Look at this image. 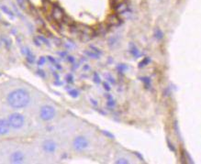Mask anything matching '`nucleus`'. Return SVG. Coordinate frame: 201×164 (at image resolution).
Wrapping results in <instances>:
<instances>
[{"mask_svg": "<svg viewBox=\"0 0 201 164\" xmlns=\"http://www.w3.org/2000/svg\"><path fill=\"white\" fill-rule=\"evenodd\" d=\"M6 100H8V103L11 107L15 109H20L26 107L29 105L30 101V94L26 90L16 89L8 95Z\"/></svg>", "mask_w": 201, "mask_h": 164, "instance_id": "1", "label": "nucleus"}, {"mask_svg": "<svg viewBox=\"0 0 201 164\" xmlns=\"http://www.w3.org/2000/svg\"><path fill=\"white\" fill-rule=\"evenodd\" d=\"M8 121L9 123L10 127L15 128V129H18V128L23 127L24 122H25V118L21 114L13 113L8 117Z\"/></svg>", "mask_w": 201, "mask_h": 164, "instance_id": "2", "label": "nucleus"}, {"mask_svg": "<svg viewBox=\"0 0 201 164\" xmlns=\"http://www.w3.org/2000/svg\"><path fill=\"white\" fill-rule=\"evenodd\" d=\"M55 117V109L52 106H43L40 110V118L44 121H50Z\"/></svg>", "mask_w": 201, "mask_h": 164, "instance_id": "3", "label": "nucleus"}, {"mask_svg": "<svg viewBox=\"0 0 201 164\" xmlns=\"http://www.w3.org/2000/svg\"><path fill=\"white\" fill-rule=\"evenodd\" d=\"M89 145V142L86 138L83 136H78L74 139L73 141V147L77 151H82V150L86 149Z\"/></svg>", "mask_w": 201, "mask_h": 164, "instance_id": "4", "label": "nucleus"}, {"mask_svg": "<svg viewBox=\"0 0 201 164\" xmlns=\"http://www.w3.org/2000/svg\"><path fill=\"white\" fill-rule=\"evenodd\" d=\"M52 18L56 22L64 21V19L65 18L64 10L58 6H53V8H52Z\"/></svg>", "mask_w": 201, "mask_h": 164, "instance_id": "5", "label": "nucleus"}, {"mask_svg": "<svg viewBox=\"0 0 201 164\" xmlns=\"http://www.w3.org/2000/svg\"><path fill=\"white\" fill-rule=\"evenodd\" d=\"M56 143L53 140H45L42 144V149L47 153H53L56 150Z\"/></svg>", "mask_w": 201, "mask_h": 164, "instance_id": "6", "label": "nucleus"}, {"mask_svg": "<svg viewBox=\"0 0 201 164\" xmlns=\"http://www.w3.org/2000/svg\"><path fill=\"white\" fill-rule=\"evenodd\" d=\"M25 160V157L24 154L20 151H16L12 153L11 157H10V160L12 163H15V164H19V163H22L24 162Z\"/></svg>", "mask_w": 201, "mask_h": 164, "instance_id": "7", "label": "nucleus"}, {"mask_svg": "<svg viewBox=\"0 0 201 164\" xmlns=\"http://www.w3.org/2000/svg\"><path fill=\"white\" fill-rule=\"evenodd\" d=\"M120 18L115 14H112L108 17L107 23L109 27H117L120 25Z\"/></svg>", "mask_w": 201, "mask_h": 164, "instance_id": "8", "label": "nucleus"}, {"mask_svg": "<svg viewBox=\"0 0 201 164\" xmlns=\"http://www.w3.org/2000/svg\"><path fill=\"white\" fill-rule=\"evenodd\" d=\"M10 126L6 119H0V136H4L9 132Z\"/></svg>", "mask_w": 201, "mask_h": 164, "instance_id": "9", "label": "nucleus"}, {"mask_svg": "<svg viewBox=\"0 0 201 164\" xmlns=\"http://www.w3.org/2000/svg\"><path fill=\"white\" fill-rule=\"evenodd\" d=\"M129 51L130 53L131 54V56H132L133 58L137 59V58H140L142 56V53L140 51V50L138 49V47L134 44V43H130V46H129Z\"/></svg>", "mask_w": 201, "mask_h": 164, "instance_id": "10", "label": "nucleus"}, {"mask_svg": "<svg viewBox=\"0 0 201 164\" xmlns=\"http://www.w3.org/2000/svg\"><path fill=\"white\" fill-rule=\"evenodd\" d=\"M23 53L25 54V57H26V60L28 61V63H33L34 61H35V56H34V54L31 52V51L28 47L23 48Z\"/></svg>", "mask_w": 201, "mask_h": 164, "instance_id": "11", "label": "nucleus"}, {"mask_svg": "<svg viewBox=\"0 0 201 164\" xmlns=\"http://www.w3.org/2000/svg\"><path fill=\"white\" fill-rule=\"evenodd\" d=\"M105 97L107 98V106H108V108L113 109L116 106V101L113 98V96L110 94H106Z\"/></svg>", "mask_w": 201, "mask_h": 164, "instance_id": "12", "label": "nucleus"}, {"mask_svg": "<svg viewBox=\"0 0 201 164\" xmlns=\"http://www.w3.org/2000/svg\"><path fill=\"white\" fill-rule=\"evenodd\" d=\"M120 43V38L117 37V36H113L111 38L108 39V46L111 48V49H114V48H116L117 45H119Z\"/></svg>", "mask_w": 201, "mask_h": 164, "instance_id": "13", "label": "nucleus"}, {"mask_svg": "<svg viewBox=\"0 0 201 164\" xmlns=\"http://www.w3.org/2000/svg\"><path fill=\"white\" fill-rule=\"evenodd\" d=\"M127 9H128V6L124 2L115 6V10H116V12L119 13V14H122V13H124Z\"/></svg>", "mask_w": 201, "mask_h": 164, "instance_id": "14", "label": "nucleus"}, {"mask_svg": "<svg viewBox=\"0 0 201 164\" xmlns=\"http://www.w3.org/2000/svg\"><path fill=\"white\" fill-rule=\"evenodd\" d=\"M17 3L19 8L23 10H27L28 8L30 6V3L28 0H17Z\"/></svg>", "mask_w": 201, "mask_h": 164, "instance_id": "15", "label": "nucleus"}, {"mask_svg": "<svg viewBox=\"0 0 201 164\" xmlns=\"http://www.w3.org/2000/svg\"><path fill=\"white\" fill-rule=\"evenodd\" d=\"M154 38H155L157 40H162V39H163V37H164V34H163V30H162L161 29L157 28V29L155 30V31H154Z\"/></svg>", "mask_w": 201, "mask_h": 164, "instance_id": "16", "label": "nucleus"}, {"mask_svg": "<svg viewBox=\"0 0 201 164\" xmlns=\"http://www.w3.org/2000/svg\"><path fill=\"white\" fill-rule=\"evenodd\" d=\"M117 71L120 74H123L124 72H125L128 69H129V66L127 64H124V63H120V64H117Z\"/></svg>", "mask_w": 201, "mask_h": 164, "instance_id": "17", "label": "nucleus"}, {"mask_svg": "<svg viewBox=\"0 0 201 164\" xmlns=\"http://www.w3.org/2000/svg\"><path fill=\"white\" fill-rule=\"evenodd\" d=\"M85 54L88 58H92V59H95V60L99 59V56H100V55H98V53H96V52H94L92 51H87V50L85 51Z\"/></svg>", "mask_w": 201, "mask_h": 164, "instance_id": "18", "label": "nucleus"}, {"mask_svg": "<svg viewBox=\"0 0 201 164\" xmlns=\"http://www.w3.org/2000/svg\"><path fill=\"white\" fill-rule=\"evenodd\" d=\"M151 63V58L150 57H145L142 59V61L139 63V68H143L145 66H147Z\"/></svg>", "mask_w": 201, "mask_h": 164, "instance_id": "19", "label": "nucleus"}, {"mask_svg": "<svg viewBox=\"0 0 201 164\" xmlns=\"http://www.w3.org/2000/svg\"><path fill=\"white\" fill-rule=\"evenodd\" d=\"M1 10L5 13V14H6L8 16H9L11 18H14V13H13L6 6H1Z\"/></svg>", "mask_w": 201, "mask_h": 164, "instance_id": "20", "label": "nucleus"}, {"mask_svg": "<svg viewBox=\"0 0 201 164\" xmlns=\"http://www.w3.org/2000/svg\"><path fill=\"white\" fill-rule=\"evenodd\" d=\"M141 81L143 83L145 88H147V89H149V88H151V79L147 76H144V77H142L141 78Z\"/></svg>", "mask_w": 201, "mask_h": 164, "instance_id": "21", "label": "nucleus"}, {"mask_svg": "<svg viewBox=\"0 0 201 164\" xmlns=\"http://www.w3.org/2000/svg\"><path fill=\"white\" fill-rule=\"evenodd\" d=\"M93 81H94V83L98 84H101V78L99 76V74L96 72H95L94 74H93Z\"/></svg>", "mask_w": 201, "mask_h": 164, "instance_id": "22", "label": "nucleus"}, {"mask_svg": "<svg viewBox=\"0 0 201 164\" xmlns=\"http://www.w3.org/2000/svg\"><path fill=\"white\" fill-rule=\"evenodd\" d=\"M68 94L70 96L74 97V98H76V97H78L79 96V92L76 90V89H70L68 91Z\"/></svg>", "mask_w": 201, "mask_h": 164, "instance_id": "23", "label": "nucleus"}, {"mask_svg": "<svg viewBox=\"0 0 201 164\" xmlns=\"http://www.w3.org/2000/svg\"><path fill=\"white\" fill-rule=\"evenodd\" d=\"M105 77H106V80H108V83L112 84H116V80H115V78L110 73H107L105 75Z\"/></svg>", "mask_w": 201, "mask_h": 164, "instance_id": "24", "label": "nucleus"}, {"mask_svg": "<svg viewBox=\"0 0 201 164\" xmlns=\"http://www.w3.org/2000/svg\"><path fill=\"white\" fill-rule=\"evenodd\" d=\"M65 81H66V83L69 84H73L74 82V76H73V74H72V73L67 74L66 76H65Z\"/></svg>", "mask_w": 201, "mask_h": 164, "instance_id": "25", "label": "nucleus"}, {"mask_svg": "<svg viewBox=\"0 0 201 164\" xmlns=\"http://www.w3.org/2000/svg\"><path fill=\"white\" fill-rule=\"evenodd\" d=\"M102 134L109 139H115V136L108 130H102Z\"/></svg>", "mask_w": 201, "mask_h": 164, "instance_id": "26", "label": "nucleus"}, {"mask_svg": "<svg viewBox=\"0 0 201 164\" xmlns=\"http://www.w3.org/2000/svg\"><path fill=\"white\" fill-rule=\"evenodd\" d=\"M116 164H129L130 161L129 160L125 159V158H120V159H117L116 161H115Z\"/></svg>", "mask_w": 201, "mask_h": 164, "instance_id": "27", "label": "nucleus"}, {"mask_svg": "<svg viewBox=\"0 0 201 164\" xmlns=\"http://www.w3.org/2000/svg\"><path fill=\"white\" fill-rule=\"evenodd\" d=\"M38 39H40V42H43L44 44H46V45H48V46H50V42H49V40L46 39L44 37H42V36H39V37H38Z\"/></svg>", "mask_w": 201, "mask_h": 164, "instance_id": "28", "label": "nucleus"}, {"mask_svg": "<svg viewBox=\"0 0 201 164\" xmlns=\"http://www.w3.org/2000/svg\"><path fill=\"white\" fill-rule=\"evenodd\" d=\"M167 145H168V148L170 149L171 151H173V152H176V149L174 144H173V143H171L169 139H167Z\"/></svg>", "mask_w": 201, "mask_h": 164, "instance_id": "29", "label": "nucleus"}, {"mask_svg": "<svg viewBox=\"0 0 201 164\" xmlns=\"http://www.w3.org/2000/svg\"><path fill=\"white\" fill-rule=\"evenodd\" d=\"M103 87H104V89L106 90V92H109L110 90H111V87H110V85H109V84L108 83V82H104Z\"/></svg>", "mask_w": 201, "mask_h": 164, "instance_id": "30", "label": "nucleus"}, {"mask_svg": "<svg viewBox=\"0 0 201 164\" xmlns=\"http://www.w3.org/2000/svg\"><path fill=\"white\" fill-rule=\"evenodd\" d=\"M46 63V58L45 57H40L38 61V65L39 66H42Z\"/></svg>", "mask_w": 201, "mask_h": 164, "instance_id": "31", "label": "nucleus"}, {"mask_svg": "<svg viewBox=\"0 0 201 164\" xmlns=\"http://www.w3.org/2000/svg\"><path fill=\"white\" fill-rule=\"evenodd\" d=\"M90 48H91L92 50H94V51H94V52H96V53H98V55H101V54H102V51H101L99 49H98L96 47H95V46H93V45H90Z\"/></svg>", "mask_w": 201, "mask_h": 164, "instance_id": "32", "label": "nucleus"}, {"mask_svg": "<svg viewBox=\"0 0 201 164\" xmlns=\"http://www.w3.org/2000/svg\"><path fill=\"white\" fill-rule=\"evenodd\" d=\"M174 128L176 130V133L177 136H180V132H179V127H178V122L177 121H175L174 123Z\"/></svg>", "mask_w": 201, "mask_h": 164, "instance_id": "33", "label": "nucleus"}, {"mask_svg": "<svg viewBox=\"0 0 201 164\" xmlns=\"http://www.w3.org/2000/svg\"><path fill=\"white\" fill-rule=\"evenodd\" d=\"M4 44L8 47V48H9V47H11V40L10 39H6V38H4Z\"/></svg>", "mask_w": 201, "mask_h": 164, "instance_id": "34", "label": "nucleus"}, {"mask_svg": "<svg viewBox=\"0 0 201 164\" xmlns=\"http://www.w3.org/2000/svg\"><path fill=\"white\" fill-rule=\"evenodd\" d=\"M169 94H171V91H170V88L167 87V88H166V89L163 91V95H164V96H168Z\"/></svg>", "mask_w": 201, "mask_h": 164, "instance_id": "35", "label": "nucleus"}, {"mask_svg": "<svg viewBox=\"0 0 201 164\" xmlns=\"http://www.w3.org/2000/svg\"><path fill=\"white\" fill-rule=\"evenodd\" d=\"M134 154L138 157L139 159H140V160H141V161H144V158H143L142 155L140 152H137V151H136V152H134Z\"/></svg>", "mask_w": 201, "mask_h": 164, "instance_id": "36", "label": "nucleus"}, {"mask_svg": "<svg viewBox=\"0 0 201 164\" xmlns=\"http://www.w3.org/2000/svg\"><path fill=\"white\" fill-rule=\"evenodd\" d=\"M67 61H69V63H74V61H75V59L73 57V56H67Z\"/></svg>", "mask_w": 201, "mask_h": 164, "instance_id": "37", "label": "nucleus"}, {"mask_svg": "<svg viewBox=\"0 0 201 164\" xmlns=\"http://www.w3.org/2000/svg\"><path fill=\"white\" fill-rule=\"evenodd\" d=\"M123 2H124V0H113L114 6H117V5H119L120 3H123Z\"/></svg>", "mask_w": 201, "mask_h": 164, "instance_id": "38", "label": "nucleus"}, {"mask_svg": "<svg viewBox=\"0 0 201 164\" xmlns=\"http://www.w3.org/2000/svg\"><path fill=\"white\" fill-rule=\"evenodd\" d=\"M90 103H91L93 106H98V102H96V100H95V99H93V98H90Z\"/></svg>", "mask_w": 201, "mask_h": 164, "instance_id": "39", "label": "nucleus"}, {"mask_svg": "<svg viewBox=\"0 0 201 164\" xmlns=\"http://www.w3.org/2000/svg\"><path fill=\"white\" fill-rule=\"evenodd\" d=\"M38 74L41 77H45V72L42 70H38Z\"/></svg>", "mask_w": 201, "mask_h": 164, "instance_id": "40", "label": "nucleus"}, {"mask_svg": "<svg viewBox=\"0 0 201 164\" xmlns=\"http://www.w3.org/2000/svg\"><path fill=\"white\" fill-rule=\"evenodd\" d=\"M0 19H1V17H0Z\"/></svg>", "mask_w": 201, "mask_h": 164, "instance_id": "41", "label": "nucleus"}]
</instances>
